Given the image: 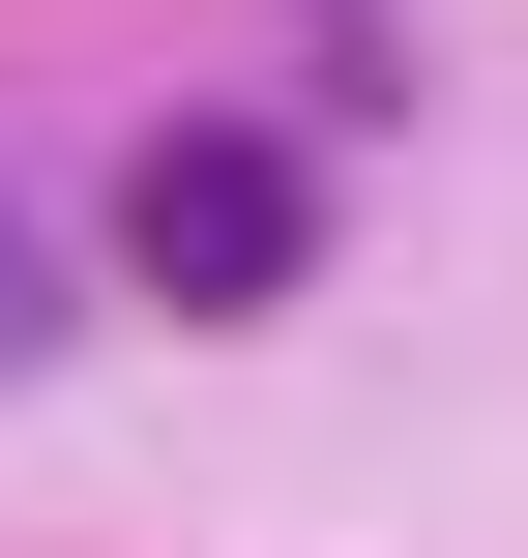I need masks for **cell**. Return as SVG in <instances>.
I'll return each instance as SVG.
<instances>
[{"label": "cell", "instance_id": "1", "mask_svg": "<svg viewBox=\"0 0 528 558\" xmlns=\"http://www.w3.org/2000/svg\"><path fill=\"white\" fill-rule=\"evenodd\" d=\"M323 265V177L265 147V118H147L118 147V294H176V324H265Z\"/></svg>", "mask_w": 528, "mask_h": 558}, {"label": "cell", "instance_id": "2", "mask_svg": "<svg viewBox=\"0 0 528 558\" xmlns=\"http://www.w3.org/2000/svg\"><path fill=\"white\" fill-rule=\"evenodd\" d=\"M29 324H59V294H29V235H0V353H29Z\"/></svg>", "mask_w": 528, "mask_h": 558}]
</instances>
